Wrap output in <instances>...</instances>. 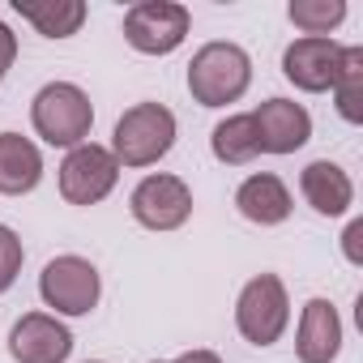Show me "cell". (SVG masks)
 Listing matches in <instances>:
<instances>
[{
  "instance_id": "20",
  "label": "cell",
  "mask_w": 363,
  "mask_h": 363,
  "mask_svg": "<svg viewBox=\"0 0 363 363\" xmlns=\"http://www.w3.org/2000/svg\"><path fill=\"white\" fill-rule=\"evenodd\" d=\"M22 240L9 231V227H0V295H5L13 282H18V274H22Z\"/></svg>"
},
{
  "instance_id": "6",
  "label": "cell",
  "mask_w": 363,
  "mask_h": 363,
  "mask_svg": "<svg viewBox=\"0 0 363 363\" xmlns=\"http://www.w3.org/2000/svg\"><path fill=\"white\" fill-rule=\"evenodd\" d=\"M116 175H120V162L111 158V150L82 141L60 162V193L69 206H99L116 189Z\"/></svg>"
},
{
  "instance_id": "14",
  "label": "cell",
  "mask_w": 363,
  "mask_h": 363,
  "mask_svg": "<svg viewBox=\"0 0 363 363\" xmlns=\"http://www.w3.org/2000/svg\"><path fill=\"white\" fill-rule=\"evenodd\" d=\"M235 206H240V214H244L248 223H257V227H278V223L291 218V193H286L282 179L269 175V171L244 179L240 193H235Z\"/></svg>"
},
{
  "instance_id": "12",
  "label": "cell",
  "mask_w": 363,
  "mask_h": 363,
  "mask_svg": "<svg viewBox=\"0 0 363 363\" xmlns=\"http://www.w3.org/2000/svg\"><path fill=\"white\" fill-rule=\"evenodd\" d=\"M342 350V320L329 299H308L299 316V342L295 354L299 363H333Z\"/></svg>"
},
{
  "instance_id": "13",
  "label": "cell",
  "mask_w": 363,
  "mask_h": 363,
  "mask_svg": "<svg viewBox=\"0 0 363 363\" xmlns=\"http://www.w3.org/2000/svg\"><path fill=\"white\" fill-rule=\"evenodd\" d=\"M299 189H303L308 206H312L316 214H325V218L346 214V210H350V201H354L350 175H346L337 162H329V158H316V162H308V167H303Z\"/></svg>"
},
{
  "instance_id": "2",
  "label": "cell",
  "mask_w": 363,
  "mask_h": 363,
  "mask_svg": "<svg viewBox=\"0 0 363 363\" xmlns=\"http://www.w3.org/2000/svg\"><path fill=\"white\" fill-rule=\"evenodd\" d=\"M175 145V116L162 103H137L116 120L111 158L124 167H150Z\"/></svg>"
},
{
  "instance_id": "17",
  "label": "cell",
  "mask_w": 363,
  "mask_h": 363,
  "mask_svg": "<svg viewBox=\"0 0 363 363\" xmlns=\"http://www.w3.org/2000/svg\"><path fill=\"white\" fill-rule=\"evenodd\" d=\"M210 145H214V158H218V162H227V167L252 162V158L261 154V137H257L252 116H231V120H223V124L214 128Z\"/></svg>"
},
{
  "instance_id": "4",
  "label": "cell",
  "mask_w": 363,
  "mask_h": 363,
  "mask_svg": "<svg viewBox=\"0 0 363 363\" xmlns=\"http://www.w3.org/2000/svg\"><path fill=\"white\" fill-rule=\"evenodd\" d=\"M291 320V299L278 274H257L235 303V325L252 346H274Z\"/></svg>"
},
{
  "instance_id": "16",
  "label": "cell",
  "mask_w": 363,
  "mask_h": 363,
  "mask_svg": "<svg viewBox=\"0 0 363 363\" xmlns=\"http://www.w3.org/2000/svg\"><path fill=\"white\" fill-rule=\"evenodd\" d=\"M13 9L39 35H48V39H69L86 22V5H82V0H13Z\"/></svg>"
},
{
  "instance_id": "9",
  "label": "cell",
  "mask_w": 363,
  "mask_h": 363,
  "mask_svg": "<svg viewBox=\"0 0 363 363\" xmlns=\"http://www.w3.org/2000/svg\"><path fill=\"white\" fill-rule=\"evenodd\" d=\"M69 350H73V333L48 312H26L9 333V354L18 363H65Z\"/></svg>"
},
{
  "instance_id": "22",
  "label": "cell",
  "mask_w": 363,
  "mask_h": 363,
  "mask_svg": "<svg viewBox=\"0 0 363 363\" xmlns=\"http://www.w3.org/2000/svg\"><path fill=\"white\" fill-rule=\"evenodd\" d=\"M13 56H18V39H13V30L0 22V82H5V73H9V65H13Z\"/></svg>"
},
{
  "instance_id": "1",
  "label": "cell",
  "mask_w": 363,
  "mask_h": 363,
  "mask_svg": "<svg viewBox=\"0 0 363 363\" xmlns=\"http://www.w3.org/2000/svg\"><path fill=\"white\" fill-rule=\"evenodd\" d=\"M252 82V60L235 43H206L189 65V94L201 107H227L235 103Z\"/></svg>"
},
{
  "instance_id": "15",
  "label": "cell",
  "mask_w": 363,
  "mask_h": 363,
  "mask_svg": "<svg viewBox=\"0 0 363 363\" xmlns=\"http://www.w3.org/2000/svg\"><path fill=\"white\" fill-rule=\"evenodd\" d=\"M43 179V158L22 133H0V193L22 197Z\"/></svg>"
},
{
  "instance_id": "11",
  "label": "cell",
  "mask_w": 363,
  "mask_h": 363,
  "mask_svg": "<svg viewBox=\"0 0 363 363\" xmlns=\"http://www.w3.org/2000/svg\"><path fill=\"white\" fill-rule=\"evenodd\" d=\"M337 56H342V48H337L333 39H295V43L282 52V73H286V82H295L299 90L316 94V90H329V86H333Z\"/></svg>"
},
{
  "instance_id": "21",
  "label": "cell",
  "mask_w": 363,
  "mask_h": 363,
  "mask_svg": "<svg viewBox=\"0 0 363 363\" xmlns=\"http://www.w3.org/2000/svg\"><path fill=\"white\" fill-rule=\"evenodd\" d=\"M342 248H346V261H350V265H363V223H359V218L346 227Z\"/></svg>"
},
{
  "instance_id": "3",
  "label": "cell",
  "mask_w": 363,
  "mask_h": 363,
  "mask_svg": "<svg viewBox=\"0 0 363 363\" xmlns=\"http://www.w3.org/2000/svg\"><path fill=\"white\" fill-rule=\"evenodd\" d=\"M30 120H35V133L48 141V145H82L90 137V124H94V107L86 99V90H77L73 82H52L35 94V107H30Z\"/></svg>"
},
{
  "instance_id": "19",
  "label": "cell",
  "mask_w": 363,
  "mask_h": 363,
  "mask_svg": "<svg viewBox=\"0 0 363 363\" xmlns=\"http://www.w3.org/2000/svg\"><path fill=\"white\" fill-rule=\"evenodd\" d=\"M286 13H291V22L299 30H308V39H325L333 26H342L346 5L342 0H295Z\"/></svg>"
},
{
  "instance_id": "8",
  "label": "cell",
  "mask_w": 363,
  "mask_h": 363,
  "mask_svg": "<svg viewBox=\"0 0 363 363\" xmlns=\"http://www.w3.org/2000/svg\"><path fill=\"white\" fill-rule=\"evenodd\" d=\"M133 218L150 231H175L193 214V193L179 175H145L133 189Z\"/></svg>"
},
{
  "instance_id": "18",
  "label": "cell",
  "mask_w": 363,
  "mask_h": 363,
  "mask_svg": "<svg viewBox=\"0 0 363 363\" xmlns=\"http://www.w3.org/2000/svg\"><path fill=\"white\" fill-rule=\"evenodd\" d=\"M333 94H337L342 120L359 124L363 120V48H342L337 73H333Z\"/></svg>"
},
{
  "instance_id": "5",
  "label": "cell",
  "mask_w": 363,
  "mask_h": 363,
  "mask_svg": "<svg viewBox=\"0 0 363 363\" xmlns=\"http://www.w3.org/2000/svg\"><path fill=\"white\" fill-rule=\"evenodd\" d=\"M193 18L184 5L175 0H141L124 13V39L141 52V56H167L184 43Z\"/></svg>"
},
{
  "instance_id": "7",
  "label": "cell",
  "mask_w": 363,
  "mask_h": 363,
  "mask_svg": "<svg viewBox=\"0 0 363 363\" xmlns=\"http://www.w3.org/2000/svg\"><path fill=\"white\" fill-rule=\"evenodd\" d=\"M39 291H43L48 308H56L65 316H86L99 303L103 282H99V269L86 257H56V261L43 265Z\"/></svg>"
},
{
  "instance_id": "10",
  "label": "cell",
  "mask_w": 363,
  "mask_h": 363,
  "mask_svg": "<svg viewBox=\"0 0 363 363\" xmlns=\"http://www.w3.org/2000/svg\"><path fill=\"white\" fill-rule=\"evenodd\" d=\"M252 124H257V137H261L265 154H295L312 137V116L291 99H265L252 111Z\"/></svg>"
},
{
  "instance_id": "23",
  "label": "cell",
  "mask_w": 363,
  "mask_h": 363,
  "mask_svg": "<svg viewBox=\"0 0 363 363\" xmlns=\"http://www.w3.org/2000/svg\"><path fill=\"white\" fill-rule=\"evenodd\" d=\"M175 363H223L214 350H189V354H179Z\"/></svg>"
}]
</instances>
